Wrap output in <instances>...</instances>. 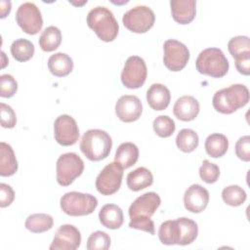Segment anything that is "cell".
Listing matches in <instances>:
<instances>
[{
    "instance_id": "obj_20",
    "label": "cell",
    "mask_w": 250,
    "mask_h": 250,
    "mask_svg": "<svg viewBox=\"0 0 250 250\" xmlns=\"http://www.w3.org/2000/svg\"><path fill=\"white\" fill-rule=\"evenodd\" d=\"M175 221L178 237L177 244L184 246L193 242L198 234L197 224L193 220L186 217L178 218Z\"/></svg>"
},
{
    "instance_id": "obj_11",
    "label": "cell",
    "mask_w": 250,
    "mask_h": 250,
    "mask_svg": "<svg viewBox=\"0 0 250 250\" xmlns=\"http://www.w3.org/2000/svg\"><path fill=\"white\" fill-rule=\"evenodd\" d=\"M16 21L23 32L34 35L43 25V19L39 8L31 2L22 3L17 10Z\"/></svg>"
},
{
    "instance_id": "obj_34",
    "label": "cell",
    "mask_w": 250,
    "mask_h": 250,
    "mask_svg": "<svg viewBox=\"0 0 250 250\" xmlns=\"http://www.w3.org/2000/svg\"><path fill=\"white\" fill-rule=\"evenodd\" d=\"M228 49L234 59L243 54L250 53V39L248 36L242 35L232 37L228 43Z\"/></svg>"
},
{
    "instance_id": "obj_42",
    "label": "cell",
    "mask_w": 250,
    "mask_h": 250,
    "mask_svg": "<svg viewBox=\"0 0 250 250\" xmlns=\"http://www.w3.org/2000/svg\"><path fill=\"white\" fill-rule=\"evenodd\" d=\"M0 6H1V9H0L1 16H0V18L4 19L11 11V2L10 1H1Z\"/></svg>"
},
{
    "instance_id": "obj_13",
    "label": "cell",
    "mask_w": 250,
    "mask_h": 250,
    "mask_svg": "<svg viewBox=\"0 0 250 250\" xmlns=\"http://www.w3.org/2000/svg\"><path fill=\"white\" fill-rule=\"evenodd\" d=\"M54 137L63 146L74 145L79 138V129L75 119L68 114H62L54 122Z\"/></svg>"
},
{
    "instance_id": "obj_15",
    "label": "cell",
    "mask_w": 250,
    "mask_h": 250,
    "mask_svg": "<svg viewBox=\"0 0 250 250\" xmlns=\"http://www.w3.org/2000/svg\"><path fill=\"white\" fill-rule=\"evenodd\" d=\"M143 112L141 100L133 95H124L118 99L115 104V113L123 122H134L138 120Z\"/></svg>"
},
{
    "instance_id": "obj_35",
    "label": "cell",
    "mask_w": 250,
    "mask_h": 250,
    "mask_svg": "<svg viewBox=\"0 0 250 250\" xmlns=\"http://www.w3.org/2000/svg\"><path fill=\"white\" fill-rule=\"evenodd\" d=\"M110 246L109 235L102 230H97L90 234L86 248L88 250H107Z\"/></svg>"
},
{
    "instance_id": "obj_4",
    "label": "cell",
    "mask_w": 250,
    "mask_h": 250,
    "mask_svg": "<svg viewBox=\"0 0 250 250\" xmlns=\"http://www.w3.org/2000/svg\"><path fill=\"white\" fill-rule=\"evenodd\" d=\"M112 146L111 137L104 130L90 129L84 133L80 141V149L91 161L106 158Z\"/></svg>"
},
{
    "instance_id": "obj_7",
    "label": "cell",
    "mask_w": 250,
    "mask_h": 250,
    "mask_svg": "<svg viewBox=\"0 0 250 250\" xmlns=\"http://www.w3.org/2000/svg\"><path fill=\"white\" fill-rule=\"evenodd\" d=\"M83 170L84 162L78 154L74 152L63 153L57 160V182L62 187H67L82 174Z\"/></svg>"
},
{
    "instance_id": "obj_37",
    "label": "cell",
    "mask_w": 250,
    "mask_h": 250,
    "mask_svg": "<svg viewBox=\"0 0 250 250\" xmlns=\"http://www.w3.org/2000/svg\"><path fill=\"white\" fill-rule=\"evenodd\" d=\"M18 91V83L11 74H2L0 76V96L2 98H11Z\"/></svg>"
},
{
    "instance_id": "obj_28",
    "label": "cell",
    "mask_w": 250,
    "mask_h": 250,
    "mask_svg": "<svg viewBox=\"0 0 250 250\" xmlns=\"http://www.w3.org/2000/svg\"><path fill=\"white\" fill-rule=\"evenodd\" d=\"M62 42V32L54 25L46 27L39 37V46L44 52H53Z\"/></svg>"
},
{
    "instance_id": "obj_18",
    "label": "cell",
    "mask_w": 250,
    "mask_h": 250,
    "mask_svg": "<svg viewBox=\"0 0 250 250\" xmlns=\"http://www.w3.org/2000/svg\"><path fill=\"white\" fill-rule=\"evenodd\" d=\"M172 17L180 24H188L195 18L194 0H172L170 2Z\"/></svg>"
},
{
    "instance_id": "obj_33",
    "label": "cell",
    "mask_w": 250,
    "mask_h": 250,
    "mask_svg": "<svg viewBox=\"0 0 250 250\" xmlns=\"http://www.w3.org/2000/svg\"><path fill=\"white\" fill-rule=\"evenodd\" d=\"M158 237L162 244H177V228L175 220H169L160 225L158 229Z\"/></svg>"
},
{
    "instance_id": "obj_39",
    "label": "cell",
    "mask_w": 250,
    "mask_h": 250,
    "mask_svg": "<svg viewBox=\"0 0 250 250\" xmlns=\"http://www.w3.org/2000/svg\"><path fill=\"white\" fill-rule=\"evenodd\" d=\"M235 154L242 161H250V137L248 135L239 138L236 142Z\"/></svg>"
},
{
    "instance_id": "obj_3",
    "label": "cell",
    "mask_w": 250,
    "mask_h": 250,
    "mask_svg": "<svg viewBox=\"0 0 250 250\" xmlns=\"http://www.w3.org/2000/svg\"><path fill=\"white\" fill-rule=\"evenodd\" d=\"M87 24L97 36L104 41H113L119 30V25L112 12L103 6L93 8L87 15Z\"/></svg>"
},
{
    "instance_id": "obj_19",
    "label": "cell",
    "mask_w": 250,
    "mask_h": 250,
    "mask_svg": "<svg viewBox=\"0 0 250 250\" xmlns=\"http://www.w3.org/2000/svg\"><path fill=\"white\" fill-rule=\"evenodd\" d=\"M148 105L157 111L164 110L170 104L171 94L169 89L160 83H153L146 91Z\"/></svg>"
},
{
    "instance_id": "obj_17",
    "label": "cell",
    "mask_w": 250,
    "mask_h": 250,
    "mask_svg": "<svg viewBox=\"0 0 250 250\" xmlns=\"http://www.w3.org/2000/svg\"><path fill=\"white\" fill-rule=\"evenodd\" d=\"M173 113L179 120L191 121L199 113V103L192 96H183L176 101Z\"/></svg>"
},
{
    "instance_id": "obj_2",
    "label": "cell",
    "mask_w": 250,
    "mask_h": 250,
    "mask_svg": "<svg viewBox=\"0 0 250 250\" xmlns=\"http://www.w3.org/2000/svg\"><path fill=\"white\" fill-rule=\"evenodd\" d=\"M249 102V90L243 84H232L217 91L212 99L214 108L223 114H230Z\"/></svg>"
},
{
    "instance_id": "obj_21",
    "label": "cell",
    "mask_w": 250,
    "mask_h": 250,
    "mask_svg": "<svg viewBox=\"0 0 250 250\" xmlns=\"http://www.w3.org/2000/svg\"><path fill=\"white\" fill-rule=\"evenodd\" d=\"M99 219L101 224L109 229H119L124 221L122 209L115 204L103 206L99 213Z\"/></svg>"
},
{
    "instance_id": "obj_23",
    "label": "cell",
    "mask_w": 250,
    "mask_h": 250,
    "mask_svg": "<svg viewBox=\"0 0 250 250\" xmlns=\"http://www.w3.org/2000/svg\"><path fill=\"white\" fill-rule=\"evenodd\" d=\"M139 158L138 146L130 142L122 143L116 149L114 162L119 164L123 169L130 168L135 165Z\"/></svg>"
},
{
    "instance_id": "obj_40",
    "label": "cell",
    "mask_w": 250,
    "mask_h": 250,
    "mask_svg": "<svg viewBox=\"0 0 250 250\" xmlns=\"http://www.w3.org/2000/svg\"><path fill=\"white\" fill-rule=\"evenodd\" d=\"M15 192L11 186L1 183L0 184V207L5 208L14 201Z\"/></svg>"
},
{
    "instance_id": "obj_25",
    "label": "cell",
    "mask_w": 250,
    "mask_h": 250,
    "mask_svg": "<svg viewBox=\"0 0 250 250\" xmlns=\"http://www.w3.org/2000/svg\"><path fill=\"white\" fill-rule=\"evenodd\" d=\"M18 170V161L12 146L4 142L0 143V175L9 177Z\"/></svg>"
},
{
    "instance_id": "obj_36",
    "label": "cell",
    "mask_w": 250,
    "mask_h": 250,
    "mask_svg": "<svg viewBox=\"0 0 250 250\" xmlns=\"http://www.w3.org/2000/svg\"><path fill=\"white\" fill-rule=\"evenodd\" d=\"M199 176L203 182L207 184H213L219 179L220 168L217 164L205 159L199 168Z\"/></svg>"
},
{
    "instance_id": "obj_32",
    "label": "cell",
    "mask_w": 250,
    "mask_h": 250,
    "mask_svg": "<svg viewBox=\"0 0 250 250\" xmlns=\"http://www.w3.org/2000/svg\"><path fill=\"white\" fill-rule=\"evenodd\" d=\"M155 134L161 138H168L173 135L176 129L174 120L168 115L157 116L152 123Z\"/></svg>"
},
{
    "instance_id": "obj_41",
    "label": "cell",
    "mask_w": 250,
    "mask_h": 250,
    "mask_svg": "<svg viewBox=\"0 0 250 250\" xmlns=\"http://www.w3.org/2000/svg\"><path fill=\"white\" fill-rule=\"evenodd\" d=\"M235 67L243 75L250 74V53L243 54L235 59Z\"/></svg>"
},
{
    "instance_id": "obj_10",
    "label": "cell",
    "mask_w": 250,
    "mask_h": 250,
    "mask_svg": "<svg viewBox=\"0 0 250 250\" xmlns=\"http://www.w3.org/2000/svg\"><path fill=\"white\" fill-rule=\"evenodd\" d=\"M164 65L171 71H180L188 63L189 60V51L188 47L176 40L168 39L163 45Z\"/></svg>"
},
{
    "instance_id": "obj_22",
    "label": "cell",
    "mask_w": 250,
    "mask_h": 250,
    "mask_svg": "<svg viewBox=\"0 0 250 250\" xmlns=\"http://www.w3.org/2000/svg\"><path fill=\"white\" fill-rule=\"evenodd\" d=\"M48 68L53 75L63 77L72 71L73 61L68 55L64 53H56L49 58Z\"/></svg>"
},
{
    "instance_id": "obj_6",
    "label": "cell",
    "mask_w": 250,
    "mask_h": 250,
    "mask_svg": "<svg viewBox=\"0 0 250 250\" xmlns=\"http://www.w3.org/2000/svg\"><path fill=\"white\" fill-rule=\"evenodd\" d=\"M60 204L62 212L68 216H86L95 211L98 199L90 193L69 191L62 196Z\"/></svg>"
},
{
    "instance_id": "obj_38",
    "label": "cell",
    "mask_w": 250,
    "mask_h": 250,
    "mask_svg": "<svg viewBox=\"0 0 250 250\" xmlns=\"http://www.w3.org/2000/svg\"><path fill=\"white\" fill-rule=\"evenodd\" d=\"M0 117H1V126L4 128H14L17 123V116L14 109L4 104H0Z\"/></svg>"
},
{
    "instance_id": "obj_8",
    "label": "cell",
    "mask_w": 250,
    "mask_h": 250,
    "mask_svg": "<svg viewBox=\"0 0 250 250\" xmlns=\"http://www.w3.org/2000/svg\"><path fill=\"white\" fill-rule=\"evenodd\" d=\"M155 15L147 6H136L128 10L122 18L124 26L135 33H145L154 24Z\"/></svg>"
},
{
    "instance_id": "obj_12",
    "label": "cell",
    "mask_w": 250,
    "mask_h": 250,
    "mask_svg": "<svg viewBox=\"0 0 250 250\" xmlns=\"http://www.w3.org/2000/svg\"><path fill=\"white\" fill-rule=\"evenodd\" d=\"M123 177V168L116 162L107 164L98 175L96 179L97 190L103 195H111L115 193L121 186Z\"/></svg>"
},
{
    "instance_id": "obj_26",
    "label": "cell",
    "mask_w": 250,
    "mask_h": 250,
    "mask_svg": "<svg viewBox=\"0 0 250 250\" xmlns=\"http://www.w3.org/2000/svg\"><path fill=\"white\" fill-rule=\"evenodd\" d=\"M204 146L209 156L219 158L227 152L229 148V141L225 135L214 133L206 138Z\"/></svg>"
},
{
    "instance_id": "obj_5",
    "label": "cell",
    "mask_w": 250,
    "mask_h": 250,
    "mask_svg": "<svg viewBox=\"0 0 250 250\" xmlns=\"http://www.w3.org/2000/svg\"><path fill=\"white\" fill-rule=\"evenodd\" d=\"M199 73L214 78L225 76L229 71V61L219 48H207L201 51L195 61Z\"/></svg>"
},
{
    "instance_id": "obj_16",
    "label": "cell",
    "mask_w": 250,
    "mask_h": 250,
    "mask_svg": "<svg viewBox=\"0 0 250 250\" xmlns=\"http://www.w3.org/2000/svg\"><path fill=\"white\" fill-rule=\"evenodd\" d=\"M209 202L208 190L198 184L191 185L184 194L185 208L191 213H200Z\"/></svg>"
},
{
    "instance_id": "obj_9",
    "label": "cell",
    "mask_w": 250,
    "mask_h": 250,
    "mask_svg": "<svg viewBox=\"0 0 250 250\" xmlns=\"http://www.w3.org/2000/svg\"><path fill=\"white\" fill-rule=\"evenodd\" d=\"M147 75L145 61L139 56L129 57L121 72V82L128 89H138L144 85Z\"/></svg>"
},
{
    "instance_id": "obj_1",
    "label": "cell",
    "mask_w": 250,
    "mask_h": 250,
    "mask_svg": "<svg viewBox=\"0 0 250 250\" xmlns=\"http://www.w3.org/2000/svg\"><path fill=\"white\" fill-rule=\"evenodd\" d=\"M160 196L153 191L146 192L137 197L129 207V227L154 234V223L150 218L160 206Z\"/></svg>"
},
{
    "instance_id": "obj_30",
    "label": "cell",
    "mask_w": 250,
    "mask_h": 250,
    "mask_svg": "<svg viewBox=\"0 0 250 250\" xmlns=\"http://www.w3.org/2000/svg\"><path fill=\"white\" fill-rule=\"evenodd\" d=\"M197 133L192 129H182L176 138V145L183 152H191L198 146Z\"/></svg>"
},
{
    "instance_id": "obj_29",
    "label": "cell",
    "mask_w": 250,
    "mask_h": 250,
    "mask_svg": "<svg viewBox=\"0 0 250 250\" xmlns=\"http://www.w3.org/2000/svg\"><path fill=\"white\" fill-rule=\"evenodd\" d=\"M34 51L33 43L24 38H19L11 45V54L18 62H26L30 60L34 55Z\"/></svg>"
},
{
    "instance_id": "obj_31",
    "label": "cell",
    "mask_w": 250,
    "mask_h": 250,
    "mask_svg": "<svg viewBox=\"0 0 250 250\" xmlns=\"http://www.w3.org/2000/svg\"><path fill=\"white\" fill-rule=\"evenodd\" d=\"M246 192L245 190L237 186V185H231L229 187H226L222 191V198L224 202L227 205L237 207L243 204L246 200Z\"/></svg>"
},
{
    "instance_id": "obj_24",
    "label": "cell",
    "mask_w": 250,
    "mask_h": 250,
    "mask_svg": "<svg viewBox=\"0 0 250 250\" xmlns=\"http://www.w3.org/2000/svg\"><path fill=\"white\" fill-rule=\"evenodd\" d=\"M153 183L151 172L146 167H139L127 175V186L133 191L148 188Z\"/></svg>"
},
{
    "instance_id": "obj_14",
    "label": "cell",
    "mask_w": 250,
    "mask_h": 250,
    "mask_svg": "<svg viewBox=\"0 0 250 250\" xmlns=\"http://www.w3.org/2000/svg\"><path fill=\"white\" fill-rule=\"evenodd\" d=\"M81 233L73 225L61 226L50 245V250H75L80 246Z\"/></svg>"
},
{
    "instance_id": "obj_27",
    "label": "cell",
    "mask_w": 250,
    "mask_h": 250,
    "mask_svg": "<svg viewBox=\"0 0 250 250\" xmlns=\"http://www.w3.org/2000/svg\"><path fill=\"white\" fill-rule=\"evenodd\" d=\"M54 219L52 216L44 213L29 215L25 220V228L34 233L45 232L53 228Z\"/></svg>"
}]
</instances>
